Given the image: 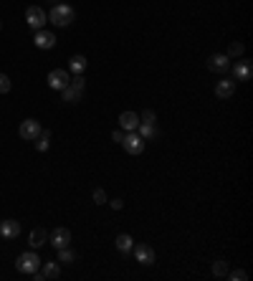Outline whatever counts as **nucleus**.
I'll list each match as a JSON object with an SVG mask.
<instances>
[{
  "instance_id": "obj_3",
  "label": "nucleus",
  "mask_w": 253,
  "mask_h": 281,
  "mask_svg": "<svg viewBox=\"0 0 253 281\" xmlns=\"http://www.w3.org/2000/svg\"><path fill=\"white\" fill-rule=\"evenodd\" d=\"M26 23L33 28V30H40L46 23H48V16L44 8H38V6H28L26 8Z\"/></svg>"
},
{
  "instance_id": "obj_25",
  "label": "nucleus",
  "mask_w": 253,
  "mask_h": 281,
  "mask_svg": "<svg viewBox=\"0 0 253 281\" xmlns=\"http://www.w3.org/2000/svg\"><path fill=\"white\" fill-rule=\"evenodd\" d=\"M213 276H218V278L220 276H228V264L226 261H216L213 264Z\"/></svg>"
},
{
  "instance_id": "obj_2",
  "label": "nucleus",
  "mask_w": 253,
  "mask_h": 281,
  "mask_svg": "<svg viewBox=\"0 0 253 281\" xmlns=\"http://www.w3.org/2000/svg\"><path fill=\"white\" fill-rule=\"evenodd\" d=\"M40 261L38 258V254H36V248L33 251H26V254H20L18 256V261H16V268L20 271V274H33V271H38L40 268Z\"/></svg>"
},
{
  "instance_id": "obj_4",
  "label": "nucleus",
  "mask_w": 253,
  "mask_h": 281,
  "mask_svg": "<svg viewBox=\"0 0 253 281\" xmlns=\"http://www.w3.org/2000/svg\"><path fill=\"white\" fill-rule=\"evenodd\" d=\"M68 84H71V74H68V71L54 68V71L48 74V86H51L54 92H64Z\"/></svg>"
},
{
  "instance_id": "obj_10",
  "label": "nucleus",
  "mask_w": 253,
  "mask_h": 281,
  "mask_svg": "<svg viewBox=\"0 0 253 281\" xmlns=\"http://www.w3.org/2000/svg\"><path fill=\"white\" fill-rule=\"evenodd\" d=\"M208 68H210V71H216V74H223V71H228V68H230V58H228V56H223V54H216V56H210V58H208Z\"/></svg>"
},
{
  "instance_id": "obj_13",
  "label": "nucleus",
  "mask_w": 253,
  "mask_h": 281,
  "mask_svg": "<svg viewBox=\"0 0 253 281\" xmlns=\"http://www.w3.org/2000/svg\"><path fill=\"white\" fill-rule=\"evenodd\" d=\"M68 244H71V230H68V228H56V230L51 233V246L64 248V246H68Z\"/></svg>"
},
{
  "instance_id": "obj_30",
  "label": "nucleus",
  "mask_w": 253,
  "mask_h": 281,
  "mask_svg": "<svg viewBox=\"0 0 253 281\" xmlns=\"http://www.w3.org/2000/svg\"><path fill=\"white\" fill-rule=\"evenodd\" d=\"M112 140L122 144V140H124V132H122V130H114V132H112Z\"/></svg>"
},
{
  "instance_id": "obj_12",
  "label": "nucleus",
  "mask_w": 253,
  "mask_h": 281,
  "mask_svg": "<svg viewBox=\"0 0 253 281\" xmlns=\"http://www.w3.org/2000/svg\"><path fill=\"white\" fill-rule=\"evenodd\" d=\"M236 92V82L233 78H220V82L216 84V96L218 99H230Z\"/></svg>"
},
{
  "instance_id": "obj_22",
  "label": "nucleus",
  "mask_w": 253,
  "mask_h": 281,
  "mask_svg": "<svg viewBox=\"0 0 253 281\" xmlns=\"http://www.w3.org/2000/svg\"><path fill=\"white\" fill-rule=\"evenodd\" d=\"M243 51H246V46H243V44H238V41H233V44L228 46V54H226V56H228V58H240V56H243Z\"/></svg>"
},
{
  "instance_id": "obj_18",
  "label": "nucleus",
  "mask_w": 253,
  "mask_h": 281,
  "mask_svg": "<svg viewBox=\"0 0 253 281\" xmlns=\"http://www.w3.org/2000/svg\"><path fill=\"white\" fill-rule=\"evenodd\" d=\"M40 274H44V278H56V276L61 274L58 261H46V264H40Z\"/></svg>"
},
{
  "instance_id": "obj_14",
  "label": "nucleus",
  "mask_w": 253,
  "mask_h": 281,
  "mask_svg": "<svg viewBox=\"0 0 253 281\" xmlns=\"http://www.w3.org/2000/svg\"><path fill=\"white\" fill-rule=\"evenodd\" d=\"M18 233H20V223L18 220H3L0 223V236L3 238H18Z\"/></svg>"
},
{
  "instance_id": "obj_17",
  "label": "nucleus",
  "mask_w": 253,
  "mask_h": 281,
  "mask_svg": "<svg viewBox=\"0 0 253 281\" xmlns=\"http://www.w3.org/2000/svg\"><path fill=\"white\" fill-rule=\"evenodd\" d=\"M137 134L147 142V140H154L160 132H157V124H144V122H140V127H137Z\"/></svg>"
},
{
  "instance_id": "obj_29",
  "label": "nucleus",
  "mask_w": 253,
  "mask_h": 281,
  "mask_svg": "<svg viewBox=\"0 0 253 281\" xmlns=\"http://www.w3.org/2000/svg\"><path fill=\"white\" fill-rule=\"evenodd\" d=\"M228 276H230L233 281H246V278H248V274H246L243 268H236V271H228Z\"/></svg>"
},
{
  "instance_id": "obj_27",
  "label": "nucleus",
  "mask_w": 253,
  "mask_h": 281,
  "mask_svg": "<svg viewBox=\"0 0 253 281\" xmlns=\"http://www.w3.org/2000/svg\"><path fill=\"white\" fill-rule=\"evenodd\" d=\"M13 89V84H10V78L6 76V74H0V94H8Z\"/></svg>"
},
{
  "instance_id": "obj_8",
  "label": "nucleus",
  "mask_w": 253,
  "mask_h": 281,
  "mask_svg": "<svg viewBox=\"0 0 253 281\" xmlns=\"http://www.w3.org/2000/svg\"><path fill=\"white\" fill-rule=\"evenodd\" d=\"M18 134H20L23 140L33 142V140L40 134V124L36 122V119H26V122H20V130H18Z\"/></svg>"
},
{
  "instance_id": "obj_20",
  "label": "nucleus",
  "mask_w": 253,
  "mask_h": 281,
  "mask_svg": "<svg viewBox=\"0 0 253 281\" xmlns=\"http://www.w3.org/2000/svg\"><path fill=\"white\" fill-rule=\"evenodd\" d=\"M84 68H86V58L84 56H74L68 61V74H84Z\"/></svg>"
},
{
  "instance_id": "obj_9",
  "label": "nucleus",
  "mask_w": 253,
  "mask_h": 281,
  "mask_svg": "<svg viewBox=\"0 0 253 281\" xmlns=\"http://www.w3.org/2000/svg\"><path fill=\"white\" fill-rule=\"evenodd\" d=\"M119 124H122V130H126V132H134V130L140 127V114H137V112H122V114H119Z\"/></svg>"
},
{
  "instance_id": "obj_28",
  "label": "nucleus",
  "mask_w": 253,
  "mask_h": 281,
  "mask_svg": "<svg viewBox=\"0 0 253 281\" xmlns=\"http://www.w3.org/2000/svg\"><path fill=\"white\" fill-rule=\"evenodd\" d=\"M94 203H96V206H104V203H106V192H104L102 188L94 190Z\"/></svg>"
},
{
  "instance_id": "obj_23",
  "label": "nucleus",
  "mask_w": 253,
  "mask_h": 281,
  "mask_svg": "<svg viewBox=\"0 0 253 281\" xmlns=\"http://www.w3.org/2000/svg\"><path fill=\"white\" fill-rule=\"evenodd\" d=\"M61 94H64V102H68V104H76V102L81 99V92H76L74 86H66Z\"/></svg>"
},
{
  "instance_id": "obj_19",
  "label": "nucleus",
  "mask_w": 253,
  "mask_h": 281,
  "mask_svg": "<svg viewBox=\"0 0 253 281\" xmlns=\"http://www.w3.org/2000/svg\"><path fill=\"white\" fill-rule=\"evenodd\" d=\"M33 142H36V150H38V152H46L48 144H51V132H48V130H40V134H38Z\"/></svg>"
},
{
  "instance_id": "obj_24",
  "label": "nucleus",
  "mask_w": 253,
  "mask_h": 281,
  "mask_svg": "<svg viewBox=\"0 0 253 281\" xmlns=\"http://www.w3.org/2000/svg\"><path fill=\"white\" fill-rule=\"evenodd\" d=\"M68 86H74L76 92H81V94H84V86H86V78H84L81 74H74V76H71V84H68Z\"/></svg>"
},
{
  "instance_id": "obj_5",
  "label": "nucleus",
  "mask_w": 253,
  "mask_h": 281,
  "mask_svg": "<svg viewBox=\"0 0 253 281\" xmlns=\"http://www.w3.org/2000/svg\"><path fill=\"white\" fill-rule=\"evenodd\" d=\"M122 147L130 152V154H142L144 152V140L137 134V130L134 132H126L124 140H122Z\"/></svg>"
},
{
  "instance_id": "obj_26",
  "label": "nucleus",
  "mask_w": 253,
  "mask_h": 281,
  "mask_svg": "<svg viewBox=\"0 0 253 281\" xmlns=\"http://www.w3.org/2000/svg\"><path fill=\"white\" fill-rule=\"evenodd\" d=\"M154 119H157V114H154L152 109H144V112L140 114V122H144V124H154Z\"/></svg>"
},
{
  "instance_id": "obj_31",
  "label": "nucleus",
  "mask_w": 253,
  "mask_h": 281,
  "mask_svg": "<svg viewBox=\"0 0 253 281\" xmlns=\"http://www.w3.org/2000/svg\"><path fill=\"white\" fill-rule=\"evenodd\" d=\"M109 206H112L114 210H119V208H122L124 203H122V200H119V198H114V200H109Z\"/></svg>"
},
{
  "instance_id": "obj_1",
  "label": "nucleus",
  "mask_w": 253,
  "mask_h": 281,
  "mask_svg": "<svg viewBox=\"0 0 253 281\" xmlns=\"http://www.w3.org/2000/svg\"><path fill=\"white\" fill-rule=\"evenodd\" d=\"M76 18V10L71 8V6H66V3H56L54 8H51V13H48V20L56 26V28H66V26H71V20Z\"/></svg>"
},
{
  "instance_id": "obj_11",
  "label": "nucleus",
  "mask_w": 253,
  "mask_h": 281,
  "mask_svg": "<svg viewBox=\"0 0 253 281\" xmlns=\"http://www.w3.org/2000/svg\"><path fill=\"white\" fill-rule=\"evenodd\" d=\"M233 76H236V82H250V76H253L250 61H238L233 66Z\"/></svg>"
},
{
  "instance_id": "obj_21",
  "label": "nucleus",
  "mask_w": 253,
  "mask_h": 281,
  "mask_svg": "<svg viewBox=\"0 0 253 281\" xmlns=\"http://www.w3.org/2000/svg\"><path fill=\"white\" fill-rule=\"evenodd\" d=\"M74 261H76V254H74L68 246L58 248V264H74Z\"/></svg>"
},
{
  "instance_id": "obj_7",
  "label": "nucleus",
  "mask_w": 253,
  "mask_h": 281,
  "mask_svg": "<svg viewBox=\"0 0 253 281\" xmlns=\"http://www.w3.org/2000/svg\"><path fill=\"white\" fill-rule=\"evenodd\" d=\"M33 41H36V48L48 51V48L56 46V33H51V30H46V28H40V30H36Z\"/></svg>"
},
{
  "instance_id": "obj_15",
  "label": "nucleus",
  "mask_w": 253,
  "mask_h": 281,
  "mask_svg": "<svg viewBox=\"0 0 253 281\" xmlns=\"http://www.w3.org/2000/svg\"><path fill=\"white\" fill-rule=\"evenodd\" d=\"M46 240H48V233H46L44 228H36V230H30V238H28L30 248H40V246H46Z\"/></svg>"
},
{
  "instance_id": "obj_6",
  "label": "nucleus",
  "mask_w": 253,
  "mask_h": 281,
  "mask_svg": "<svg viewBox=\"0 0 253 281\" xmlns=\"http://www.w3.org/2000/svg\"><path fill=\"white\" fill-rule=\"evenodd\" d=\"M132 254H134V258H137V264H142V266H152L154 264V248L152 246H147V244H140V246H132Z\"/></svg>"
},
{
  "instance_id": "obj_16",
  "label": "nucleus",
  "mask_w": 253,
  "mask_h": 281,
  "mask_svg": "<svg viewBox=\"0 0 253 281\" xmlns=\"http://www.w3.org/2000/svg\"><path fill=\"white\" fill-rule=\"evenodd\" d=\"M114 244H116V248H119L122 254H132V246H134V240H132V236H130V233H119Z\"/></svg>"
}]
</instances>
